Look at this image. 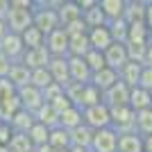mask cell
<instances>
[{
	"mask_svg": "<svg viewBox=\"0 0 152 152\" xmlns=\"http://www.w3.org/2000/svg\"><path fill=\"white\" fill-rule=\"evenodd\" d=\"M7 150H9V152H32L34 148H32L30 139H27V134H18V132H14V136H12V141H9Z\"/></svg>",
	"mask_w": 152,
	"mask_h": 152,
	"instance_id": "obj_37",
	"label": "cell"
},
{
	"mask_svg": "<svg viewBox=\"0 0 152 152\" xmlns=\"http://www.w3.org/2000/svg\"><path fill=\"white\" fill-rule=\"evenodd\" d=\"M48 73H50V77H52V84L66 89V86L70 84L68 57H50V61H48Z\"/></svg>",
	"mask_w": 152,
	"mask_h": 152,
	"instance_id": "obj_8",
	"label": "cell"
},
{
	"mask_svg": "<svg viewBox=\"0 0 152 152\" xmlns=\"http://www.w3.org/2000/svg\"><path fill=\"white\" fill-rule=\"evenodd\" d=\"M98 7L102 9L104 18L109 20H118L123 18V12H125V0H98Z\"/></svg>",
	"mask_w": 152,
	"mask_h": 152,
	"instance_id": "obj_23",
	"label": "cell"
},
{
	"mask_svg": "<svg viewBox=\"0 0 152 152\" xmlns=\"http://www.w3.org/2000/svg\"><path fill=\"white\" fill-rule=\"evenodd\" d=\"M5 25L12 34H18V37L27 27H32V0H9Z\"/></svg>",
	"mask_w": 152,
	"mask_h": 152,
	"instance_id": "obj_2",
	"label": "cell"
},
{
	"mask_svg": "<svg viewBox=\"0 0 152 152\" xmlns=\"http://www.w3.org/2000/svg\"><path fill=\"white\" fill-rule=\"evenodd\" d=\"M9 34V30H7V25H5V20H0V43H2V39Z\"/></svg>",
	"mask_w": 152,
	"mask_h": 152,
	"instance_id": "obj_49",
	"label": "cell"
},
{
	"mask_svg": "<svg viewBox=\"0 0 152 152\" xmlns=\"http://www.w3.org/2000/svg\"><path fill=\"white\" fill-rule=\"evenodd\" d=\"M89 50H91V45H89V39H86V32H84V34H73V37H68V57H80L82 59Z\"/></svg>",
	"mask_w": 152,
	"mask_h": 152,
	"instance_id": "obj_25",
	"label": "cell"
},
{
	"mask_svg": "<svg viewBox=\"0 0 152 152\" xmlns=\"http://www.w3.org/2000/svg\"><path fill=\"white\" fill-rule=\"evenodd\" d=\"M57 20H59V27H68L70 23L82 18V9L77 5V0H59L57 5Z\"/></svg>",
	"mask_w": 152,
	"mask_h": 152,
	"instance_id": "obj_10",
	"label": "cell"
},
{
	"mask_svg": "<svg viewBox=\"0 0 152 152\" xmlns=\"http://www.w3.org/2000/svg\"><path fill=\"white\" fill-rule=\"evenodd\" d=\"M9 66H12V61L5 57V55H0V80H5L7 73H9Z\"/></svg>",
	"mask_w": 152,
	"mask_h": 152,
	"instance_id": "obj_46",
	"label": "cell"
},
{
	"mask_svg": "<svg viewBox=\"0 0 152 152\" xmlns=\"http://www.w3.org/2000/svg\"><path fill=\"white\" fill-rule=\"evenodd\" d=\"M48 145L52 150H68L70 148V134L64 129V127H52L50 134H48Z\"/></svg>",
	"mask_w": 152,
	"mask_h": 152,
	"instance_id": "obj_27",
	"label": "cell"
},
{
	"mask_svg": "<svg viewBox=\"0 0 152 152\" xmlns=\"http://www.w3.org/2000/svg\"><path fill=\"white\" fill-rule=\"evenodd\" d=\"M48 104H50V107L55 109V114H57V116H59V114H64V111H66L68 107H73V104L68 102V98H66L64 93H59L57 98H52V100L48 102Z\"/></svg>",
	"mask_w": 152,
	"mask_h": 152,
	"instance_id": "obj_39",
	"label": "cell"
},
{
	"mask_svg": "<svg viewBox=\"0 0 152 152\" xmlns=\"http://www.w3.org/2000/svg\"><path fill=\"white\" fill-rule=\"evenodd\" d=\"M7 9H9V0H0V20H5Z\"/></svg>",
	"mask_w": 152,
	"mask_h": 152,
	"instance_id": "obj_48",
	"label": "cell"
},
{
	"mask_svg": "<svg viewBox=\"0 0 152 152\" xmlns=\"http://www.w3.org/2000/svg\"><path fill=\"white\" fill-rule=\"evenodd\" d=\"M43 48L48 50L50 57H68V34L57 27L43 39Z\"/></svg>",
	"mask_w": 152,
	"mask_h": 152,
	"instance_id": "obj_4",
	"label": "cell"
},
{
	"mask_svg": "<svg viewBox=\"0 0 152 152\" xmlns=\"http://www.w3.org/2000/svg\"><path fill=\"white\" fill-rule=\"evenodd\" d=\"M41 93H43V102H50L52 98H57L59 93H64V89H61V86H57V84H50V86L43 89Z\"/></svg>",
	"mask_w": 152,
	"mask_h": 152,
	"instance_id": "obj_43",
	"label": "cell"
},
{
	"mask_svg": "<svg viewBox=\"0 0 152 152\" xmlns=\"http://www.w3.org/2000/svg\"><path fill=\"white\" fill-rule=\"evenodd\" d=\"M7 82L12 84L16 91L23 89V86L30 84V70H27L20 61L18 64H12V66H9V73H7Z\"/></svg>",
	"mask_w": 152,
	"mask_h": 152,
	"instance_id": "obj_20",
	"label": "cell"
},
{
	"mask_svg": "<svg viewBox=\"0 0 152 152\" xmlns=\"http://www.w3.org/2000/svg\"><path fill=\"white\" fill-rule=\"evenodd\" d=\"M82 59H84V64L89 66L91 75L98 73V70H102V68H107V66H104V57H102V52H98V50H89Z\"/></svg>",
	"mask_w": 152,
	"mask_h": 152,
	"instance_id": "obj_38",
	"label": "cell"
},
{
	"mask_svg": "<svg viewBox=\"0 0 152 152\" xmlns=\"http://www.w3.org/2000/svg\"><path fill=\"white\" fill-rule=\"evenodd\" d=\"M139 89H145V91L152 89V68H145V66H143L141 77H139Z\"/></svg>",
	"mask_w": 152,
	"mask_h": 152,
	"instance_id": "obj_41",
	"label": "cell"
},
{
	"mask_svg": "<svg viewBox=\"0 0 152 152\" xmlns=\"http://www.w3.org/2000/svg\"><path fill=\"white\" fill-rule=\"evenodd\" d=\"M102 104L107 109H116V107H129V89L118 80V82L102 93Z\"/></svg>",
	"mask_w": 152,
	"mask_h": 152,
	"instance_id": "obj_6",
	"label": "cell"
},
{
	"mask_svg": "<svg viewBox=\"0 0 152 152\" xmlns=\"http://www.w3.org/2000/svg\"><path fill=\"white\" fill-rule=\"evenodd\" d=\"M148 93H150V102H152V89H150V91H148Z\"/></svg>",
	"mask_w": 152,
	"mask_h": 152,
	"instance_id": "obj_53",
	"label": "cell"
},
{
	"mask_svg": "<svg viewBox=\"0 0 152 152\" xmlns=\"http://www.w3.org/2000/svg\"><path fill=\"white\" fill-rule=\"evenodd\" d=\"M68 75H70V82H75V84L91 82V70L84 64V59L80 57H68Z\"/></svg>",
	"mask_w": 152,
	"mask_h": 152,
	"instance_id": "obj_15",
	"label": "cell"
},
{
	"mask_svg": "<svg viewBox=\"0 0 152 152\" xmlns=\"http://www.w3.org/2000/svg\"><path fill=\"white\" fill-rule=\"evenodd\" d=\"M16 98H18V104L23 111H30V114H34L41 104H43V93L39 89H34V86H23V89L16 91Z\"/></svg>",
	"mask_w": 152,
	"mask_h": 152,
	"instance_id": "obj_9",
	"label": "cell"
},
{
	"mask_svg": "<svg viewBox=\"0 0 152 152\" xmlns=\"http://www.w3.org/2000/svg\"><path fill=\"white\" fill-rule=\"evenodd\" d=\"M0 152H9V150H7V148H2V145H0Z\"/></svg>",
	"mask_w": 152,
	"mask_h": 152,
	"instance_id": "obj_52",
	"label": "cell"
},
{
	"mask_svg": "<svg viewBox=\"0 0 152 152\" xmlns=\"http://www.w3.org/2000/svg\"><path fill=\"white\" fill-rule=\"evenodd\" d=\"M109 121H111V129L116 132H134V111L129 107H116L109 109Z\"/></svg>",
	"mask_w": 152,
	"mask_h": 152,
	"instance_id": "obj_7",
	"label": "cell"
},
{
	"mask_svg": "<svg viewBox=\"0 0 152 152\" xmlns=\"http://www.w3.org/2000/svg\"><path fill=\"white\" fill-rule=\"evenodd\" d=\"M143 66L145 68H152V37L145 43V57H143Z\"/></svg>",
	"mask_w": 152,
	"mask_h": 152,
	"instance_id": "obj_45",
	"label": "cell"
},
{
	"mask_svg": "<svg viewBox=\"0 0 152 152\" xmlns=\"http://www.w3.org/2000/svg\"><path fill=\"white\" fill-rule=\"evenodd\" d=\"M32 152H34V150H32Z\"/></svg>",
	"mask_w": 152,
	"mask_h": 152,
	"instance_id": "obj_54",
	"label": "cell"
},
{
	"mask_svg": "<svg viewBox=\"0 0 152 152\" xmlns=\"http://www.w3.org/2000/svg\"><path fill=\"white\" fill-rule=\"evenodd\" d=\"M52 84V77L50 73H48V68H37V70H30V86H34V89L43 91L48 89Z\"/></svg>",
	"mask_w": 152,
	"mask_h": 152,
	"instance_id": "obj_35",
	"label": "cell"
},
{
	"mask_svg": "<svg viewBox=\"0 0 152 152\" xmlns=\"http://www.w3.org/2000/svg\"><path fill=\"white\" fill-rule=\"evenodd\" d=\"M134 132L139 136L152 134V107L143 109V111H134Z\"/></svg>",
	"mask_w": 152,
	"mask_h": 152,
	"instance_id": "obj_24",
	"label": "cell"
},
{
	"mask_svg": "<svg viewBox=\"0 0 152 152\" xmlns=\"http://www.w3.org/2000/svg\"><path fill=\"white\" fill-rule=\"evenodd\" d=\"M102 102V93L95 89L93 84H84L82 89V98H80V109L93 107V104H100Z\"/></svg>",
	"mask_w": 152,
	"mask_h": 152,
	"instance_id": "obj_33",
	"label": "cell"
},
{
	"mask_svg": "<svg viewBox=\"0 0 152 152\" xmlns=\"http://www.w3.org/2000/svg\"><path fill=\"white\" fill-rule=\"evenodd\" d=\"M141 70L143 66L141 64H134V61H127L121 70H118V80L125 84L127 89H134V86H139V77H141Z\"/></svg>",
	"mask_w": 152,
	"mask_h": 152,
	"instance_id": "obj_19",
	"label": "cell"
},
{
	"mask_svg": "<svg viewBox=\"0 0 152 152\" xmlns=\"http://www.w3.org/2000/svg\"><path fill=\"white\" fill-rule=\"evenodd\" d=\"M107 30H109V34H111V41H114V43H125V39H127V23L123 18L109 20Z\"/></svg>",
	"mask_w": 152,
	"mask_h": 152,
	"instance_id": "obj_36",
	"label": "cell"
},
{
	"mask_svg": "<svg viewBox=\"0 0 152 152\" xmlns=\"http://www.w3.org/2000/svg\"><path fill=\"white\" fill-rule=\"evenodd\" d=\"M34 123H37V121H34V114L23 111V109H18V111L9 118V127H12L14 132H18V134H27Z\"/></svg>",
	"mask_w": 152,
	"mask_h": 152,
	"instance_id": "obj_21",
	"label": "cell"
},
{
	"mask_svg": "<svg viewBox=\"0 0 152 152\" xmlns=\"http://www.w3.org/2000/svg\"><path fill=\"white\" fill-rule=\"evenodd\" d=\"M102 57H104V66L116 70V73L129 61V59H127V52H125V43H111L107 50L102 52Z\"/></svg>",
	"mask_w": 152,
	"mask_h": 152,
	"instance_id": "obj_12",
	"label": "cell"
},
{
	"mask_svg": "<svg viewBox=\"0 0 152 152\" xmlns=\"http://www.w3.org/2000/svg\"><path fill=\"white\" fill-rule=\"evenodd\" d=\"M116 141H118L116 129H111V127L98 129V132H93L89 152H116Z\"/></svg>",
	"mask_w": 152,
	"mask_h": 152,
	"instance_id": "obj_5",
	"label": "cell"
},
{
	"mask_svg": "<svg viewBox=\"0 0 152 152\" xmlns=\"http://www.w3.org/2000/svg\"><path fill=\"white\" fill-rule=\"evenodd\" d=\"M143 141V152H152V134L150 136H141Z\"/></svg>",
	"mask_w": 152,
	"mask_h": 152,
	"instance_id": "obj_47",
	"label": "cell"
},
{
	"mask_svg": "<svg viewBox=\"0 0 152 152\" xmlns=\"http://www.w3.org/2000/svg\"><path fill=\"white\" fill-rule=\"evenodd\" d=\"M143 25L152 34V0H145V16H143Z\"/></svg>",
	"mask_w": 152,
	"mask_h": 152,
	"instance_id": "obj_44",
	"label": "cell"
},
{
	"mask_svg": "<svg viewBox=\"0 0 152 152\" xmlns=\"http://www.w3.org/2000/svg\"><path fill=\"white\" fill-rule=\"evenodd\" d=\"M48 134H50V129H48V127H43L41 123H34V125L30 127V132H27V139H30L32 148L48 145Z\"/></svg>",
	"mask_w": 152,
	"mask_h": 152,
	"instance_id": "obj_32",
	"label": "cell"
},
{
	"mask_svg": "<svg viewBox=\"0 0 152 152\" xmlns=\"http://www.w3.org/2000/svg\"><path fill=\"white\" fill-rule=\"evenodd\" d=\"M80 125H82V109L80 107H68L64 114H59V127H64L66 132H70Z\"/></svg>",
	"mask_w": 152,
	"mask_h": 152,
	"instance_id": "obj_30",
	"label": "cell"
},
{
	"mask_svg": "<svg viewBox=\"0 0 152 152\" xmlns=\"http://www.w3.org/2000/svg\"><path fill=\"white\" fill-rule=\"evenodd\" d=\"M82 123L89 129H93V132H98V129H104V127L111 125V121H109V109L104 107V104H93V107H86L82 109Z\"/></svg>",
	"mask_w": 152,
	"mask_h": 152,
	"instance_id": "obj_3",
	"label": "cell"
},
{
	"mask_svg": "<svg viewBox=\"0 0 152 152\" xmlns=\"http://www.w3.org/2000/svg\"><path fill=\"white\" fill-rule=\"evenodd\" d=\"M116 82H118V73H116V70H111V68H102V70H98V73H93V75H91V82H89V84H93L100 93H104V91L111 89Z\"/></svg>",
	"mask_w": 152,
	"mask_h": 152,
	"instance_id": "obj_18",
	"label": "cell"
},
{
	"mask_svg": "<svg viewBox=\"0 0 152 152\" xmlns=\"http://www.w3.org/2000/svg\"><path fill=\"white\" fill-rule=\"evenodd\" d=\"M48 61H50V55L43 45L41 48H34V50H25L23 57H20V64L25 66L27 70H37V68H48Z\"/></svg>",
	"mask_w": 152,
	"mask_h": 152,
	"instance_id": "obj_13",
	"label": "cell"
},
{
	"mask_svg": "<svg viewBox=\"0 0 152 152\" xmlns=\"http://www.w3.org/2000/svg\"><path fill=\"white\" fill-rule=\"evenodd\" d=\"M150 32L143 23H132V25H127V39L125 43H136V45H145L150 41Z\"/></svg>",
	"mask_w": 152,
	"mask_h": 152,
	"instance_id": "obj_26",
	"label": "cell"
},
{
	"mask_svg": "<svg viewBox=\"0 0 152 152\" xmlns=\"http://www.w3.org/2000/svg\"><path fill=\"white\" fill-rule=\"evenodd\" d=\"M82 20H84V25H86V30H93V27H102V25H107V18H104L102 9L98 7V2H95L91 9L82 12Z\"/></svg>",
	"mask_w": 152,
	"mask_h": 152,
	"instance_id": "obj_31",
	"label": "cell"
},
{
	"mask_svg": "<svg viewBox=\"0 0 152 152\" xmlns=\"http://www.w3.org/2000/svg\"><path fill=\"white\" fill-rule=\"evenodd\" d=\"M23 52H25V45H23L20 37L9 32V34L2 39V43H0V55H5L12 64H18L20 57H23Z\"/></svg>",
	"mask_w": 152,
	"mask_h": 152,
	"instance_id": "obj_11",
	"label": "cell"
},
{
	"mask_svg": "<svg viewBox=\"0 0 152 152\" xmlns=\"http://www.w3.org/2000/svg\"><path fill=\"white\" fill-rule=\"evenodd\" d=\"M50 152H68V150H52V148H50Z\"/></svg>",
	"mask_w": 152,
	"mask_h": 152,
	"instance_id": "obj_51",
	"label": "cell"
},
{
	"mask_svg": "<svg viewBox=\"0 0 152 152\" xmlns=\"http://www.w3.org/2000/svg\"><path fill=\"white\" fill-rule=\"evenodd\" d=\"M57 5L59 0H32V27H37L43 37H48L52 30L59 27L57 20Z\"/></svg>",
	"mask_w": 152,
	"mask_h": 152,
	"instance_id": "obj_1",
	"label": "cell"
},
{
	"mask_svg": "<svg viewBox=\"0 0 152 152\" xmlns=\"http://www.w3.org/2000/svg\"><path fill=\"white\" fill-rule=\"evenodd\" d=\"M86 39H89L91 50H98V52H104L109 45L114 43V41H111V34H109V30H107V25L89 30V32H86Z\"/></svg>",
	"mask_w": 152,
	"mask_h": 152,
	"instance_id": "obj_14",
	"label": "cell"
},
{
	"mask_svg": "<svg viewBox=\"0 0 152 152\" xmlns=\"http://www.w3.org/2000/svg\"><path fill=\"white\" fill-rule=\"evenodd\" d=\"M70 148H84V150H89L91 148V139H93V129H89V127L80 125L75 127V129H70Z\"/></svg>",
	"mask_w": 152,
	"mask_h": 152,
	"instance_id": "obj_22",
	"label": "cell"
},
{
	"mask_svg": "<svg viewBox=\"0 0 152 152\" xmlns=\"http://www.w3.org/2000/svg\"><path fill=\"white\" fill-rule=\"evenodd\" d=\"M64 32H66V34H68V37H73V34H84V32H89L86 30V25H84V20L80 18V20H75V23H70L68 27H61Z\"/></svg>",
	"mask_w": 152,
	"mask_h": 152,
	"instance_id": "obj_42",
	"label": "cell"
},
{
	"mask_svg": "<svg viewBox=\"0 0 152 152\" xmlns=\"http://www.w3.org/2000/svg\"><path fill=\"white\" fill-rule=\"evenodd\" d=\"M68 152H89V150H84V148H68Z\"/></svg>",
	"mask_w": 152,
	"mask_h": 152,
	"instance_id": "obj_50",
	"label": "cell"
},
{
	"mask_svg": "<svg viewBox=\"0 0 152 152\" xmlns=\"http://www.w3.org/2000/svg\"><path fill=\"white\" fill-rule=\"evenodd\" d=\"M34 121L41 123V125L48 127V129H52V127L59 125V116L55 114V109H52L48 102H43V104H41V107L34 111Z\"/></svg>",
	"mask_w": 152,
	"mask_h": 152,
	"instance_id": "obj_28",
	"label": "cell"
},
{
	"mask_svg": "<svg viewBox=\"0 0 152 152\" xmlns=\"http://www.w3.org/2000/svg\"><path fill=\"white\" fill-rule=\"evenodd\" d=\"M150 107H152L150 93L145 89H139V86L129 89V109L132 111H143V109H150Z\"/></svg>",
	"mask_w": 152,
	"mask_h": 152,
	"instance_id": "obj_29",
	"label": "cell"
},
{
	"mask_svg": "<svg viewBox=\"0 0 152 152\" xmlns=\"http://www.w3.org/2000/svg\"><path fill=\"white\" fill-rule=\"evenodd\" d=\"M116 152H143V141L136 132H121L116 141Z\"/></svg>",
	"mask_w": 152,
	"mask_h": 152,
	"instance_id": "obj_16",
	"label": "cell"
},
{
	"mask_svg": "<svg viewBox=\"0 0 152 152\" xmlns=\"http://www.w3.org/2000/svg\"><path fill=\"white\" fill-rule=\"evenodd\" d=\"M145 16V0H125V12H123V20L127 25L132 23H143Z\"/></svg>",
	"mask_w": 152,
	"mask_h": 152,
	"instance_id": "obj_17",
	"label": "cell"
},
{
	"mask_svg": "<svg viewBox=\"0 0 152 152\" xmlns=\"http://www.w3.org/2000/svg\"><path fill=\"white\" fill-rule=\"evenodd\" d=\"M12 136H14V129L9 127V123L0 121V145L7 148V145H9V141H12Z\"/></svg>",
	"mask_w": 152,
	"mask_h": 152,
	"instance_id": "obj_40",
	"label": "cell"
},
{
	"mask_svg": "<svg viewBox=\"0 0 152 152\" xmlns=\"http://www.w3.org/2000/svg\"><path fill=\"white\" fill-rule=\"evenodd\" d=\"M43 34L37 30V27H27L23 34H20V41L25 45V50H34V48H41L43 45Z\"/></svg>",
	"mask_w": 152,
	"mask_h": 152,
	"instance_id": "obj_34",
	"label": "cell"
}]
</instances>
